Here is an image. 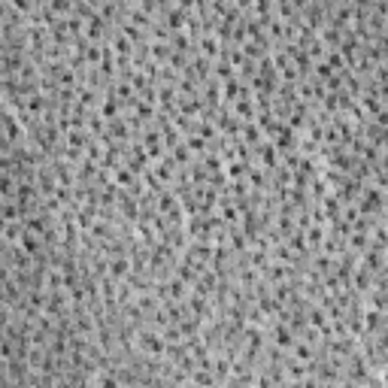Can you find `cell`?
<instances>
[{"instance_id":"1","label":"cell","mask_w":388,"mask_h":388,"mask_svg":"<svg viewBox=\"0 0 388 388\" xmlns=\"http://www.w3.org/2000/svg\"><path fill=\"white\" fill-rule=\"evenodd\" d=\"M140 346L149 349V352H164V343H161L152 331H143V334H140Z\"/></svg>"},{"instance_id":"2","label":"cell","mask_w":388,"mask_h":388,"mask_svg":"<svg viewBox=\"0 0 388 388\" xmlns=\"http://www.w3.org/2000/svg\"><path fill=\"white\" fill-rule=\"evenodd\" d=\"M276 343L279 346H294V331H288L285 325H279L276 328Z\"/></svg>"},{"instance_id":"3","label":"cell","mask_w":388,"mask_h":388,"mask_svg":"<svg viewBox=\"0 0 388 388\" xmlns=\"http://www.w3.org/2000/svg\"><path fill=\"white\" fill-rule=\"evenodd\" d=\"M127 273V261L121 258V261H112V276H124Z\"/></svg>"}]
</instances>
